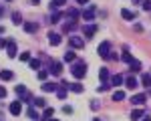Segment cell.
<instances>
[{
	"mask_svg": "<svg viewBox=\"0 0 151 121\" xmlns=\"http://www.w3.org/2000/svg\"><path fill=\"white\" fill-rule=\"evenodd\" d=\"M70 73H73V77H75V79H79V81H81L83 77L87 75V63L79 60V63H77V65H75L73 69H70Z\"/></svg>",
	"mask_w": 151,
	"mask_h": 121,
	"instance_id": "cell-1",
	"label": "cell"
},
{
	"mask_svg": "<svg viewBox=\"0 0 151 121\" xmlns=\"http://www.w3.org/2000/svg\"><path fill=\"white\" fill-rule=\"evenodd\" d=\"M48 73H50V75H55V77H60V73H63V65H60L58 60H52V63H50Z\"/></svg>",
	"mask_w": 151,
	"mask_h": 121,
	"instance_id": "cell-2",
	"label": "cell"
},
{
	"mask_svg": "<svg viewBox=\"0 0 151 121\" xmlns=\"http://www.w3.org/2000/svg\"><path fill=\"white\" fill-rule=\"evenodd\" d=\"M145 101H147V95L145 93H135V95L131 97V103L133 105H143Z\"/></svg>",
	"mask_w": 151,
	"mask_h": 121,
	"instance_id": "cell-3",
	"label": "cell"
},
{
	"mask_svg": "<svg viewBox=\"0 0 151 121\" xmlns=\"http://www.w3.org/2000/svg\"><path fill=\"white\" fill-rule=\"evenodd\" d=\"M16 50H18V48H16V42H14V40H8V42H6V53H8L10 59L16 57Z\"/></svg>",
	"mask_w": 151,
	"mask_h": 121,
	"instance_id": "cell-4",
	"label": "cell"
},
{
	"mask_svg": "<svg viewBox=\"0 0 151 121\" xmlns=\"http://www.w3.org/2000/svg\"><path fill=\"white\" fill-rule=\"evenodd\" d=\"M69 42H70V47H73V48H83V47H85V40H83L81 36H70Z\"/></svg>",
	"mask_w": 151,
	"mask_h": 121,
	"instance_id": "cell-5",
	"label": "cell"
},
{
	"mask_svg": "<svg viewBox=\"0 0 151 121\" xmlns=\"http://www.w3.org/2000/svg\"><path fill=\"white\" fill-rule=\"evenodd\" d=\"M14 89H16V95H18V97H24L26 101H30V95H28V91H26L24 85H16Z\"/></svg>",
	"mask_w": 151,
	"mask_h": 121,
	"instance_id": "cell-6",
	"label": "cell"
},
{
	"mask_svg": "<svg viewBox=\"0 0 151 121\" xmlns=\"http://www.w3.org/2000/svg\"><path fill=\"white\" fill-rule=\"evenodd\" d=\"M48 42H50L52 47H58V45H60V35L50 30V32H48Z\"/></svg>",
	"mask_w": 151,
	"mask_h": 121,
	"instance_id": "cell-7",
	"label": "cell"
},
{
	"mask_svg": "<svg viewBox=\"0 0 151 121\" xmlns=\"http://www.w3.org/2000/svg\"><path fill=\"white\" fill-rule=\"evenodd\" d=\"M20 111H22V103H20V101L10 103V113L12 115H20Z\"/></svg>",
	"mask_w": 151,
	"mask_h": 121,
	"instance_id": "cell-8",
	"label": "cell"
},
{
	"mask_svg": "<svg viewBox=\"0 0 151 121\" xmlns=\"http://www.w3.org/2000/svg\"><path fill=\"white\" fill-rule=\"evenodd\" d=\"M99 55L103 57V59H109V42L105 40L103 45H99Z\"/></svg>",
	"mask_w": 151,
	"mask_h": 121,
	"instance_id": "cell-9",
	"label": "cell"
},
{
	"mask_svg": "<svg viewBox=\"0 0 151 121\" xmlns=\"http://www.w3.org/2000/svg\"><path fill=\"white\" fill-rule=\"evenodd\" d=\"M0 79H2V81H12V79H14V73H12L10 69H4V71H0Z\"/></svg>",
	"mask_w": 151,
	"mask_h": 121,
	"instance_id": "cell-10",
	"label": "cell"
},
{
	"mask_svg": "<svg viewBox=\"0 0 151 121\" xmlns=\"http://www.w3.org/2000/svg\"><path fill=\"white\" fill-rule=\"evenodd\" d=\"M42 91H47V93H55V91H58V87L55 83H42Z\"/></svg>",
	"mask_w": 151,
	"mask_h": 121,
	"instance_id": "cell-11",
	"label": "cell"
},
{
	"mask_svg": "<svg viewBox=\"0 0 151 121\" xmlns=\"http://www.w3.org/2000/svg\"><path fill=\"white\" fill-rule=\"evenodd\" d=\"M143 115H145V113H143L141 109H133V111H131V119H133V121H139V119H143Z\"/></svg>",
	"mask_w": 151,
	"mask_h": 121,
	"instance_id": "cell-12",
	"label": "cell"
},
{
	"mask_svg": "<svg viewBox=\"0 0 151 121\" xmlns=\"http://www.w3.org/2000/svg\"><path fill=\"white\" fill-rule=\"evenodd\" d=\"M121 16H123L125 20H133V18H135V12H133V10H127V8H123V10H121Z\"/></svg>",
	"mask_w": 151,
	"mask_h": 121,
	"instance_id": "cell-13",
	"label": "cell"
},
{
	"mask_svg": "<svg viewBox=\"0 0 151 121\" xmlns=\"http://www.w3.org/2000/svg\"><path fill=\"white\" fill-rule=\"evenodd\" d=\"M125 85H127V89H137V79H135V75H131L127 81H125Z\"/></svg>",
	"mask_w": 151,
	"mask_h": 121,
	"instance_id": "cell-14",
	"label": "cell"
},
{
	"mask_svg": "<svg viewBox=\"0 0 151 121\" xmlns=\"http://www.w3.org/2000/svg\"><path fill=\"white\" fill-rule=\"evenodd\" d=\"M123 81H125V79H123V75H115V77L111 79V85H113V87H121Z\"/></svg>",
	"mask_w": 151,
	"mask_h": 121,
	"instance_id": "cell-15",
	"label": "cell"
},
{
	"mask_svg": "<svg viewBox=\"0 0 151 121\" xmlns=\"http://www.w3.org/2000/svg\"><path fill=\"white\" fill-rule=\"evenodd\" d=\"M24 30L32 35V32H36V30H38V24H35V22H26V24H24Z\"/></svg>",
	"mask_w": 151,
	"mask_h": 121,
	"instance_id": "cell-16",
	"label": "cell"
},
{
	"mask_svg": "<svg viewBox=\"0 0 151 121\" xmlns=\"http://www.w3.org/2000/svg\"><path fill=\"white\" fill-rule=\"evenodd\" d=\"M95 14H97V12H95L93 8H89V10H83V18H85V20H93Z\"/></svg>",
	"mask_w": 151,
	"mask_h": 121,
	"instance_id": "cell-17",
	"label": "cell"
},
{
	"mask_svg": "<svg viewBox=\"0 0 151 121\" xmlns=\"http://www.w3.org/2000/svg\"><path fill=\"white\" fill-rule=\"evenodd\" d=\"M99 79H101V81H103V83H107V81H109V69H101V71H99Z\"/></svg>",
	"mask_w": 151,
	"mask_h": 121,
	"instance_id": "cell-18",
	"label": "cell"
},
{
	"mask_svg": "<svg viewBox=\"0 0 151 121\" xmlns=\"http://www.w3.org/2000/svg\"><path fill=\"white\" fill-rule=\"evenodd\" d=\"M95 30H97V26H95V24H89V26H85V35H87V38H91V36L95 35Z\"/></svg>",
	"mask_w": 151,
	"mask_h": 121,
	"instance_id": "cell-19",
	"label": "cell"
},
{
	"mask_svg": "<svg viewBox=\"0 0 151 121\" xmlns=\"http://www.w3.org/2000/svg\"><path fill=\"white\" fill-rule=\"evenodd\" d=\"M52 115H55V109H52V107H47V109H45V113H42V119H52Z\"/></svg>",
	"mask_w": 151,
	"mask_h": 121,
	"instance_id": "cell-20",
	"label": "cell"
},
{
	"mask_svg": "<svg viewBox=\"0 0 151 121\" xmlns=\"http://www.w3.org/2000/svg\"><path fill=\"white\" fill-rule=\"evenodd\" d=\"M75 59H77L75 50H67V53H65V63H73Z\"/></svg>",
	"mask_w": 151,
	"mask_h": 121,
	"instance_id": "cell-21",
	"label": "cell"
},
{
	"mask_svg": "<svg viewBox=\"0 0 151 121\" xmlns=\"http://www.w3.org/2000/svg\"><path fill=\"white\" fill-rule=\"evenodd\" d=\"M28 117H30V119H35V121H42L40 117H38V113H36L35 107H28Z\"/></svg>",
	"mask_w": 151,
	"mask_h": 121,
	"instance_id": "cell-22",
	"label": "cell"
},
{
	"mask_svg": "<svg viewBox=\"0 0 151 121\" xmlns=\"http://www.w3.org/2000/svg\"><path fill=\"white\" fill-rule=\"evenodd\" d=\"M129 69H131V73L141 71V63H139V60H133V63H129Z\"/></svg>",
	"mask_w": 151,
	"mask_h": 121,
	"instance_id": "cell-23",
	"label": "cell"
},
{
	"mask_svg": "<svg viewBox=\"0 0 151 121\" xmlns=\"http://www.w3.org/2000/svg\"><path fill=\"white\" fill-rule=\"evenodd\" d=\"M125 99V91H115L113 93V101H123Z\"/></svg>",
	"mask_w": 151,
	"mask_h": 121,
	"instance_id": "cell-24",
	"label": "cell"
},
{
	"mask_svg": "<svg viewBox=\"0 0 151 121\" xmlns=\"http://www.w3.org/2000/svg\"><path fill=\"white\" fill-rule=\"evenodd\" d=\"M121 59L125 60V63H133V60H135L133 57H131V55H129V50H127V48H123V57H121Z\"/></svg>",
	"mask_w": 151,
	"mask_h": 121,
	"instance_id": "cell-25",
	"label": "cell"
},
{
	"mask_svg": "<svg viewBox=\"0 0 151 121\" xmlns=\"http://www.w3.org/2000/svg\"><path fill=\"white\" fill-rule=\"evenodd\" d=\"M70 91H73V93H83V85L81 83H73L70 85Z\"/></svg>",
	"mask_w": 151,
	"mask_h": 121,
	"instance_id": "cell-26",
	"label": "cell"
},
{
	"mask_svg": "<svg viewBox=\"0 0 151 121\" xmlns=\"http://www.w3.org/2000/svg\"><path fill=\"white\" fill-rule=\"evenodd\" d=\"M48 75H50L48 71H38V73H36V77H38V81H47V77H48Z\"/></svg>",
	"mask_w": 151,
	"mask_h": 121,
	"instance_id": "cell-27",
	"label": "cell"
},
{
	"mask_svg": "<svg viewBox=\"0 0 151 121\" xmlns=\"http://www.w3.org/2000/svg\"><path fill=\"white\" fill-rule=\"evenodd\" d=\"M65 28V32H70V30H75V20H69V22L63 26Z\"/></svg>",
	"mask_w": 151,
	"mask_h": 121,
	"instance_id": "cell-28",
	"label": "cell"
},
{
	"mask_svg": "<svg viewBox=\"0 0 151 121\" xmlns=\"http://www.w3.org/2000/svg\"><path fill=\"white\" fill-rule=\"evenodd\" d=\"M143 85H145L147 89L151 87V75H149V73H145V75H143Z\"/></svg>",
	"mask_w": 151,
	"mask_h": 121,
	"instance_id": "cell-29",
	"label": "cell"
},
{
	"mask_svg": "<svg viewBox=\"0 0 151 121\" xmlns=\"http://www.w3.org/2000/svg\"><path fill=\"white\" fill-rule=\"evenodd\" d=\"M65 2H67V0H52V2H50V8L55 10V8H58V6H63Z\"/></svg>",
	"mask_w": 151,
	"mask_h": 121,
	"instance_id": "cell-30",
	"label": "cell"
},
{
	"mask_svg": "<svg viewBox=\"0 0 151 121\" xmlns=\"http://www.w3.org/2000/svg\"><path fill=\"white\" fill-rule=\"evenodd\" d=\"M30 69H35V71H36V69H40V60H38V59H30Z\"/></svg>",
	"mask_w": 151,
	"mask_h": 121,
	"instance_id": "cell-31",
	"label": "cell"
},
{
	"mask_svg": "<svg viewBox=\"0 0 151 121\" xmlns=\"http://www.w3.org/2000/svg\"><path fill=\"white\" fill-rule=\"evenodd\" d=\"M35 105H36V107H45V105H47V101H45L42 97H36V99H35Z\"/></svg>",
	"mask_w": 151,
	"mask_h": 121,
	"instance_id": "cell-32",
	"label": "cell"
},
{
	"mask_svg": "<svg viewBox=\"0 0 151 121\" xmlns=\"http://www.w3.org/2000/svg\"><path fill=\"white\" fill-rule=\"evenodd\" d=\"M20 20H22V18H20V14H18V12H14V14H12V22H14V24H20Z\"/></svg>",
	"mask_w": 151,
	"mask_h": 121,
	"instance_id": "cell-33",
	"label": "cell"
},
{
	"mask_svg": "<svg viewBox=\"0 0 151 121\" xmlns=\"http://www.w3.org/2000/svg\"><path fill=\"white\" fill-rule=\"evenodd\" d=\"M58 20H60V12H55V14L50 16V22L55 24V22H58Z\"/></svg>",
	"mask_w": 151,
	"mask_h": 121,
	"instance_id": "cell-34",
	"label": "cell"
},
{
	"mask_svg": "<svg viewBox=\"0 0 151 121\" xmlns=\"http://www.w3.org/2000/svg\"><path fill=\"white\" fill-rule=\"evenodd\" d=\"M18 59H20V60H24V63H26V60L30 63V53H22V55H20Z\"/></svg>",
	"mask_w": 151,
	"mask_h": 121,
	"instance_id": "cell-35",
	"label": "cell"
},
{
	"mask_svg": "<svg viewBox=\"0 0 151 121\" xmlns=\"http://www.w3.org/2000/svg\"><path fill=\"white\" fill-rule=\"evenodd\" d=\"M57 97H58V99H65V97H67V91H65V89H58V91H57Z\"/></svg>",
	"mask_w": 151,
	"mask_h": 121,
	"instance_id": "cell-36",
	"label": "cell"
},
{
	"mask_svg": "<svg viewBox=\"0 0 151 121\" xmlns=\"http://www.w3.org/2000/svg\"><path fill=\"white\" fill-rule=\"evenodd\" d=\"M143 8H145V10H151V0H145V2H143Z\"/></svg>",
	"mask_w": 151,
	"mask_h": 121,
	"instance_id": "cell-37",
	"label": "cell"
},
{
	"mask_svg": "<svg viewBox=\"0 0 151 121\" xmlns=\"http://www.w3.org/2000/svg\"><path fill=\"white\" fill-rule=\"evenodd\" d=\"M63 113H67V115H70V113H73V107H69V105H67V107H63Z\"/></svg>",
	"mask_w": 151,
	"mask_h": 121,
	"instance_id": "cell-38",
	"label": "cell"
},
{
	"mask_svg": "<svg viewBox=\"0 0 151 121\" xmlns=\"http://www.w3.org/2000/svg\"><path fill=\"white\" fill-rule=\"evenodd\" d=\"M2 97H6V89H4V87L0 85V99H2Z\"/></svg>",
	"mask_w": 151,
	"mask_h": 121,
	"instance_id": "cell-39",
	"label": "cell"
},
{
	"mask_svg": "<svg viewBox=\"0 0 151 121\" xmlns=\"http://www.w3.org/2000/svg\"><path fill=\"white\" fill-rule=\"evenodd\" d=\"M91 109H93V111H97V109H99V103H97V101H93V103H91Z\"/></svg>",
	"mask_w": 151,
	"mask_h": 121,
	"instance_id": "cell-40",
	"label": "cell"
},
{
	"mask_svg": "<svg viewBox=\"0 0 151 121\" xmlns=\"http://www.w3.org/2000/svg\"><path fill=\"white\" fill-rule=\"evenodd\" d=\"M6 42H8V40H4V38L0 36V48H2V47H6Z\"/></svg>",
	"mask_w": 151,
	"mask_h": 121,
	"instance_id": "cell-41",
	"label": "cell"
},
{
	"mask_svg": "<svg viewBox=\"0 0 151 121\" xmlns=\"http://www.w3.org/2000/svg\"><path fill=\"white\" fill-rule=\"evenodd\" d=\"M141 121H151V117H149V115H143V119H141Z\"/></svg>",
	"mask_w": 151,
	"mask_h": 121,
	"instance_id": "cell-42",
	"label": "cell"
},
{
	"mask_svg": "<svg viewBox=\"0 0 151 121\" xmlns=\"http://www.w3.org/2000/svg\"><path fill=\"white\" fill-rule=\"evenodd\" d=\"M79 4H89V0H77Z\"/></svg>",
	"mask_w": 151,
	"mask_h": 121,
	"instance_id": "cell-43",
	"label": "cell"
},
{
	"mask_svg": "<svg viewBox=\"0 0 151 121\" xmlns=\"http://www.w3.org/2000/svg\"><path fill=\"white\" fill-rule=\"evenodd\" d=\"M139 2H143V0H133V4H139Z\"/></svg>",
	"mask_w": 151,
	"mask_h": 121,
	"instance_id": "cell-44",
	"label": "cell"
},
{
	"mask_svg": "<svg viewBox=\"0 0 151 121\" xmlns=\"http://www.w3.org/2000/svg\"><path fill=\"white\" fill-rule=\"evenodd\" d=\"M30 2H32V4H38V2H40V0H30Z\"/></svg>",
	"mask_w": 151,
	"mask_h": 121,
	"instance_id": "cell-45",
	"label": "cell"
},
{
	"mask_svg": "<svg viewBox=\"0 0 151 121\" xmlns=\"http://www.w3.org/2000/svg\"><path fill=\"white\" fill-rule=\"evenodd\" d=\"M2 14H4V8H2V6H0V16H2Z\"/></svg>",
	"mask_w": 151,
	"mask_h": 121,
	"instance_id": "cell-46",
	"label": "cell"
},
{
	"mask_svg": "<svg viewBox=\"0 0 151 121\" xmlns=\"http://www.w3.org/2000/svg\"><path fill=\"white\" fill-rule=\"evenodd\" d=\"M93 121H103V119H99V117H95V119Z\"/></svg>",
	"mask_w": 151,
	"mask_h": 121,
	"instance_id": "cell-47",
	"label": "cell"
},
{
	"mask_svg": "<svg viewBox=\"0 0 151 121\" xmlns=\"http://www.w3.org/2000/svg\"><path fill=\"white\" fill-rule=\"evenodd\" d=\"M48 121H58V119H48Z\"/></svg>",
	"mask_w": 151,
	"mask_h": 121,
	"instance_id": "cell-48",
	"label": "cell"
},
{
	"mask_svg": "<svg viewBox=\"0 0 151 121\" xmlns=\"http://www.w3.org/2000/svg\"><path fill=\"white\" fill-rule=\"evenodd\" d=\"M4 2H10V0H4Z\"/></svg>",
	"mask_w": 151,
	"mask_h": 121,
	"instance_id": "cell-49",
	"label": "cell"
}]
</instances>
